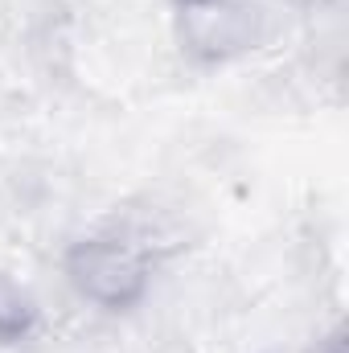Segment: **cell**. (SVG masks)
Instances as JSON below:
<instances>
[{
	"mask_svg": "<svg viewBox=\"0 0 349 353\" xmlns=\"http://www.w3.org/2000/svg\"><path fill=\"white\" fill-rule=\"evenodd\" d=\"M25 321H29L25 304H21L17 296L0 292V337H8V333H21V329H25Z\"/></svg>",
	"mask_w": 349,
	"mask_h": 353,
	"instance_id": "7a4b0ae2",
	"label": "cell"
},
{
	"mask_svg": "<svg viewBox=\"0 0 349 353\" xmlns=\"http://www.w3.org/2000/svg\"><path fill=\"white\" fill-rule=\"evenodd\" d=\"M70 279L87 300L103 308H123L140 300L148 283V267L136 247L119 239H90V243H79L70 255Z\"/></svg>",
	"mask_w": 349,
	"mask_h": 353,
	"instance_id": "6da1fadb",
	"label": "cell"
}]
</instances>
